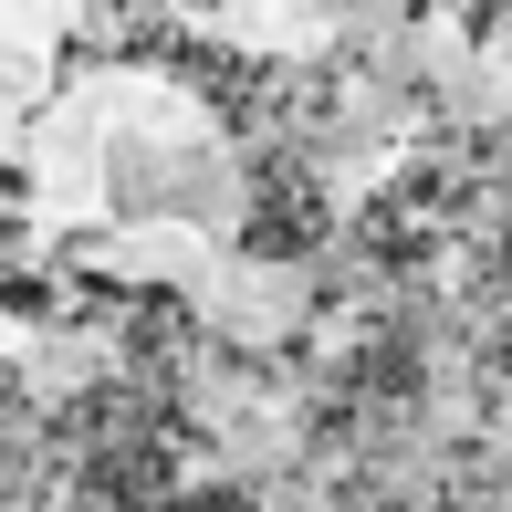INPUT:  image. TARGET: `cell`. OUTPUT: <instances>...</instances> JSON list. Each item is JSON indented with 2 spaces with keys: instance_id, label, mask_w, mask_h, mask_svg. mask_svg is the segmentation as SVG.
<instances>
[{
  "instance_id": "obj_1",
  "label": "cell",
  "mask_w": 512,
  "mask_h": 512,
  "mask_svg": "<svg viewBox=\"0 0 512 512\" xmlns=\"http://www.w3.org/2000/svg\"><path fill=\"white\" fill-rule=\"evenodd\" d=\"M63 189L84 209H209L220 189V157H209L199 115L178 95H147V84H115L84 115H63Z\"/></svg>"
}]
</instances>
